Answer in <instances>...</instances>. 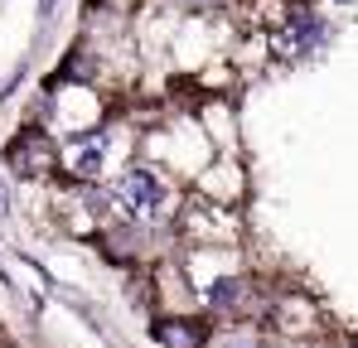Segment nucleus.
<instances>
[{
  "mask_svg": "<svg viewBox=\"0 0 358 348\" xmlns=\"http://www.w3.org/2000/svg\"><path fill=\"white\" fill-rule=\"evenodd\" d=\"M126 198H131V203H141V208H150V203L160 198V184H155V174L131 170V174H126Z\"/></svg>",
  "mask_w": 358,
  "mask_h": 348,
  "instance_id": "39448f33",
  "label": "nucleus"
},
{
  "mask_svg": "<svg viewBox=\"0 0 358 348\" xmlns=\"http://www.w3.org/2000/svg\"><path fill=\"white\" fill-rule=\"evenodd\" d=\"M5 160H10V170H20L24 179H44V174L59 165V150L39 131H24V136H15V145L5 150Z\"/></svg>",
  "mask_w": 358,
  "mask_h": 348,
  "instance_id": "f257e3e1",
  "label": "nucleus"
},
{
  "mask_svg": "<svg viewBox=\"0 0 358 348\" xmlns=\"http://www.w3.org/2000/svg\"><path fill=\"white\" fill-rule=\"evenodd\" d=\"M184 5H218V0H184Z\"/></svg>",
  "mask_w": 358,
  "mask_h": 348,
  "instance_id": "0eeeda50",
  "label": "nucleus"
},
{
  "mask_svg": "<svg viewBox=\"0 0 358 348\" xmlns=\"http://www.w3.org/2000/svg\"><path fill=\"white\" fill-rule=\"evenodd\" d=\"M242 290H247V286L233 281V276H228V281H213V286H208V305H213L218 314H242V310H247Z\"/></svg>",
  "mask_w": 358,
  "mask_h": 348,
  "instance_id": "7ed1b4c3",
  "label": "nucleus"
},
{
  "mask_svg": "<svg viewBox=\"0 0 358 348\" xmlns=\"http://www.w3.org/2000/svg\"><path fill=\"white\" fill-rule=\"evenodd\" d=\"M315 39H320V24H315V20H305V15H300V20H296V29H291V24H286V29H281V34H276V49H281V54H300V49H310V44H315Z\"/></svg>",
  "mask_w": 358,
  "mask_h": 348,
  "instance_id": "20e7f679",
  "label": "nucleus"
},
{
  "mask_svg": "<svg viewBox=\"0 0 358 348\" xmlns=\"http://www.w3.org/2000/svg\"><path fill=\"white\" fill-rule=\"evenodd\" d=\"M39 10H44V15H49V10H54V0H39Z\"/></svg>",
  "mask_w": 358,
  "mask_h": 348,
  "instance_id": "423d86ee",
  "label": "nucleus"
},
{
  "mask_svg": "<svg viewBox=\"0 0 358 348\" xmlns=\"http://www.w3.org/2000/svg\"><path fill=\"white\" fill-rule=\"evenodd\" d=\"M155 339L165 348H203L208 344V324L203 319H165V324H155Z\"/></svg>",
  "mask_w": 358,
  "mask_h": 348,
  "instance_id": "f03ea898",
  "label": "nucleus"
}]
</instances>
